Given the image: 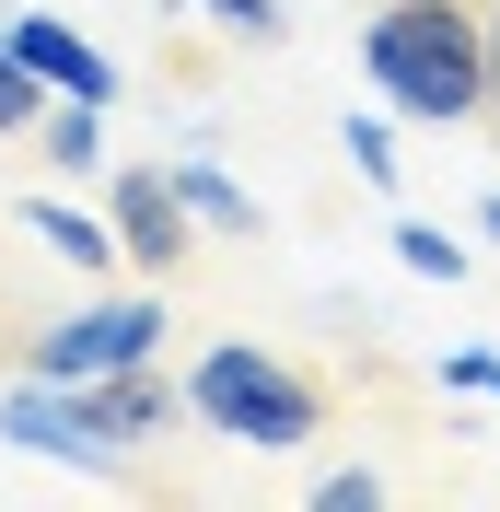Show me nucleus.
<instances>
[{
  "label": "nucleus",
  "mask_w": 500,
  "mask_h": 512,
  "mask_svg": "<svg viewBox=\"0 0 500 512\" xmlns=\"http://www.w3.org/2000/svg\"><path fill=\"white\" fill-rule=\"evenodd\" d=\"M361 70L396 117L477 128L489 117V0H373L361 12Z\"/></svg>",
  "instance_id": "nucleus-1"
},
{
  "label": "nucleus",
  "mask_w": 500,
  "mask_h": 512,
  "mask_svg": "<svg viewBox=\"0 0 500 512\" xmlns=\"http://www.w3.org/2000/svg\"><path fill=\"white\" fill-rule=\"evenodd\" d=\"M187 408L210 419L221 443L291 454V443H314V431H326V384H314L303 361L256 350V338H221V350H198V373H187Z\"/></svg>",
  "instance_id": "nucleus-2"
},
{
  "label": "nucleus",
  "mask_w": 500,
  "mask_h": 512,
  "mask_svg": "<svg viewBox=\"0 0 500 512\" xmlns=\"http://www.w3.org/2000/svg\"><path fill=\"white\" fill-rule=\"evenodd\" d=\"M152 338H163V303H82V315L35 326L24 373H47V384H94V373H117V361H152Z\"/></svg>",
  "instance_id": "nucleus-3"
},
{
  "label": "nucleus",
  "mask_w": 500,
  "mask_h": 512,
  "mask_svg": "<svg viewBox=\"0 0 500 512\" xmlns=\"http://www.w3.org/2000/svg\"><path fill=\"white\" fill-rule=\"evenodd\" d=\"M0 431H12L24 454H59V466H82V478H117V443H105L94 419H82V384L24 373L12 396H0Z\"/></svg>",
  "instance_id": "nucleus-4"
},
{
  "label": "nucleus",
  "mask_w": 500,
  "mask_h": 512,
  "mask_svg": "<svg viewBox=\"0 0 500 512\" xmlns=\"http://www.w3.org/2000/svg\"><path fill=\"white\" fill-rule=\"evenodd\" d=\"M105 222H117V245L140 256V268H163V280H175V268H187V187H175V163H128L117 175V198H105Z\"/></svg>",
  "instance_id": "nucleus-5"
},
{
  "label": "nucleus",
  "mask_w": 500,
  "mask_h": 512,
  "mask_svg": "<svg viewBox=\"0 0 500 512\" xmlns=\"http://www.w3.org/2000/svg\"><path fill=\"white\" fill-rule=\"evenodd\" d=\"M175 408H187V384H163L152 361H117V373H94L82 384V419H94L105 443H163V431H175Z\"/></svg>",
  "instance_id": "nucleus-6"
},
{
  "label": "nucleus",
  "mask_w": 500,
  "mask_h": 512,
  "mask_svg": "<svg viewBox=\"0 0 500 512\" xmlns=\"http://www.w3.org/2000/svg\"><path fill=\"white\" fill-rule=\"evenodd\" d=\"M12 47L47 70V94H70V105H117V59H94V35H70L59 12H12Z\"/></svg>",
  "instance_id": "nucleus-7"
},
{
  "label": "nucleus",
  "mask_w": 500,
  "mask_h": 512,
  "mask_svg": "<svg viewBox=\"0 0 500 512\" xmlns=\"http://www.w3.org/2000/svg\"><path fill=\"white\" fill-rule=\"evenodd\" d=\"M24 233L47 256H70V268H117V222H105V210H70V198H24Z\"/></svg>",
  "instance_id": "nucleus-8"
},
{
  "label": "nucleus",
  "mask_w": 500,
  "mask_h": 512,
  "mask_svg": "<svg viewBox=\"0 0 500 512\" xmlns=\"http://www.w3.org/2000/svg\"><path fill=\"white\" fill-rule=\"evenodd\" d=\"M47 70L24 59V47H12V24H0V140H35V117H47Z\"/></svg>",
  "instance_id": "nucleus-9"
},
{
  "label": "nucleus",
  "mask_w": 500,
  "mask_h": 512,
  "mask_svg": "<svg viewBox=\"0 0 500 512\" xmlns=\"http://www.w3.org/2000/svg\"><path fill=\"white\" fill-rule=\"evenodd\" d=\"M175 187H187V210H198L210 233H256V222H268V210H256V198L233 187L221 163H175Z\"/></svg>",
  "instance_id": "nucleus-10"
},
{
  "label": "nucleus",
  "mask_w": 500,
  "mask_h": 512,
  "mask_svg": "<svg viewBox=\"0 0 500 512\" xmlns=\"http://www.w3.org/2000/svg\"><path fill=\"white\" fill-rule=\"evenodd\" d=\"M35 152H47V163H70V175H82V163H94L105 152V105H47V117H35Z\"/></svg>",
  "instance_id": "nucleus-11"
},
{
  "label": "nucleus",
  "mask_w": 500,
  "mask_h": 512,
  "mask_svg": "<svg viewBox=\"0 0 500 512\" xmlns=\"http://www.w3.org/2000/svg\"><path fill=\"white\" fill-rule=\"evenodd\" d=\"M233 47H291V0H198Z\"/></svg>",
  "instance_id": "nucleus-12"
},
{
  "label": "nucleus",
  "mask_w": 500,
  "mask_h": 512,
  "mask_svg": "<svg viewBox=\"0 0 500 512\" xmlns=\"http://www.w3.org/2000/svg\"><path fill=\"white\" fill-rule=\"evenodd\" d=\"M396 256L419 268V280H454V268H466V245H454L442 222H396Z\"/></svg>",
  "instance_id": "nucleus-13"
},
{
  "label": "nucleus",
  "mask_w": 500,
  "mask_h": 512,
  "mask_svg": "<svg viewBox=\"0 0 500 512\" xmlns=\"http://www.w3.org/2000/svg\"><path fill=\"white\" fill-rule=\"evenodd\" d=\"M349 163H361V187H396V140L373 117H349Z\"/></svg>",
  "instance_id": "nucleus-14"
},
{
  "label": "nucleus",
  "mask_w": 500,
  "mask_h": 512,
  "mask_svg": "<svg viewBox=\"0 0 500 512\" xmlns=\"http://www.w3.org/2000/svg\"><path fill=\"white\" fill-rule=\"evenodd\" d=\"M314 501H326V512H361V501H384V478H373V466H338V478L314 489Z\"/></svg>",
  "instance_id": "nucleus-15"
},
{
  "label": "nucleus",
  "mask_w": 500,
  "mask_h": 512,
  "mask_svg": "<svg viewBox=\"0 0 500 512\" xmlns=\"http://www.w3.org/2000/svg\"><path fill=\"white\" fill-rule=\"evenodd\" d=\"M442 384H466V396H500V361H489V350H454V361H442Z\"/></svg>",
  "instance_id": "nucleus-16"
},
{
  "label": "nucleus",
  "mask_w": 500,
  "mask_h": 512,
  "mask_svg": "<svg viewBox=\"0 0 500 512\" xmlns=\"http://www.w3.org/2000/svg\"><path fill=\"white\" fill-rule=\"evenodd\" d=\"M489 128H500V0H489Z\"/></svg>",
  "instance_id": "nucleus-17"
},
{
  "label": "nucleus",
  "mask_w": 500,
  "mask_h": 512,
  "mask_svg": "<svg viewBox=\"0 0 500 512\" xmlns=\"http://www.w3.org/2000/svg\"><path fill=\"white\" fill-rule=\"evenodd\" d=\"M477 233H489V245H500V198H489V210H477Z\"/></svg>",
  "instance_id": "nucleus-18"
}]
</instances>
